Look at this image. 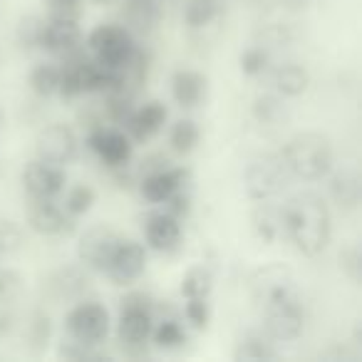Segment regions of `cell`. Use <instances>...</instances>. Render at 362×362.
<instances>
[{"label": "cell", "instance_id": "obj_1", "mask_svg": "<svg viewBox=\"0 0 362 362\" xmlns=\"http://www.w3.org/2000/svg\"><path fill=\"white\" fill-rule=\"evenodd\" d=\"M283 236L305 258L320 256L332 236V216L325 199L315 192H300L281 206Z\"/></svg>", "mask_w": 362, "mask_h": 362}, {"label": "cell", "instance_id": "obj_2", "mask_svg": "<svg viewBox=\"0 0 362 362\" xmlns=\"http://www.w3.org/2000/svg\"><path fill=\"white\" fill-rule=\"evenodd\" d=\"M281 159L291 176L303 181H320L335 164V151L325 134L317 132H300L291 136L281 151Z\"/></svg>", "mask_w": 362, "mask_h": 362}, {"label": "cell", "instance_id": "obj_3", "mask_svg": "<svg viewBox=\"0 0 362 362\" xmlns=\"http://www.w3.org/2000/svg\"><path fill=\"white\" fill-rule=\"evenodd\" d=\"M258 305L263 310V327L268 337H273L276 342H291L303 335L305 308L293 286H283L268 293L263 300H258Z\"/></svg>", "mask_w": 362, "mask_h": 362}, {"label": "cell", "instance_id": "obj_4", "mask_svg": "<svg viewBox=\"0 0 362 362\" xmlns=\"http://www.w3.org/2000/svg\"><path fill=\"white\" fill-rule=\"evenodd\" d=\"M291 171L286 169L281 154H258L248 161L243 171V187H246L248 199L253 202H266L273 199L288 187Z\"/></svg>", "mask_w": 362, "mask_h": 362}, {"label": "cell", "instance_id": "obj_5", "mask_svg": "<svg viewBox=\"0 0 362 362\" xmlns=\"http://www.w3.org/2000/svg\"><path fill=\"white\" fill-rule=\"evenodd\" d=\"M154 303L146 293H129L122 298L117 317V337L124 347H144L154 330Z\"/></svg>", "mask_w": 362, "mask_h": 362}, {"label": "cell", "instance_id": "obj_6", "mask_svg": "<svg viewBox=\"0 0 362 362\" xmlns=\"http://www.w3.org/2000/svg\"><path fill=\"white\" fill-rule=\"evenodd\" d=\"M87 47L105 70H124L136 45L129 30L122 25H100L87 35Z\"/></svg>", "mask_w": 362, "mask_h": 362}, {"label": "cell", "instance_id": "obj_7", "mask_svg": "<svg viewBox=\"0 0 362 362\" xmlns=\"http://www.w3.org/2000/svg\"><path fill=\"white\" fill-rule=\"evenodd\" d=\"M110 310L95 300L77 303L65 317V327L70 337L80 342H92V345H102L110 335Z\"/></svg>", "mask_w": 362, "mask_h": 362}, {"label": "cell", "instance_id": "obj_8", "mask_svg": "<svg viewBox=\"0 0 362 362\" xmlns=\"http://www.w3.org/2000/svg\"><path fill=\"white\" fill-rule=\"evenodd\" d=\"M144 268H146L144 243L134 241V238H119L110 263H107L105 276L110 278L115 286H132V283L141 278Z\"/></svg>", "mask_w": 362, "mask_h": 362}, {"label": "cell", "instance_id": "obj_9", "mask_svg": "<svg viewBox=\"0 0 362 362\" xmlns=\"http://www.w3.org/2000/svg\"><path fill=\"white\" fill-rule=\"evenodd\" d=\"M77 151H80V141H77V134L72 132V127L50 124L37 134L35 141L37 159L67 166L77 159Z\"/></svg>", "mask_w": 362, "mask_h": 362}, {"label": "cell", "instance_id": "obj_10", "mask_svg": "<svg viewBox=\"0 0 362 362\" xmlns=\"http://www.w3.org/2000/svg\"><path fill=\"white\" fill-rule=\"evenodd\" d=\"M119 238L122 236H117L110 226L87 228V231L80 236V243H77V256H80V263L95 273H105L107 263H110V258H112V253H115Z\"/></svg>", "mask_w": 362, "mask_h": 362}, {"label": "cell", "instance_id": "obj_11", "mask_svg": "<svg viewBox=\"0 0 362 362\" xmlns=\"http://www.w3.org/2000/svg\"><path fill=\"white\" fill-rule=\"evenodd\" d=\"M65 166L35 159L23 169V187L35 199H57L65 192Z\"/></svg>", "mask_w": 362, "mask_h": 362}, {"label": "cell", "instance_id": "obj_12", "mask_svg": "<svg viewBox=\"0 0 362 362\" xmlns=\"http://www.w3.org/2000/svg\"><path fill=\"white\" fill-rule=\"evenodd\" d=\"M75 218L65 211L57 199H35L30 197L28 204V223L40 236H65L72 231Z\"/></svg>", "mask_w": 362, "mask_h": 362}, {"label": "cell", "instance_id": "obj_13", "mask_svg": "<svg viewBox=\"0 0 362 362\" xmlns=\"http://www.w3.org/2000/svg\"><path fill=\"white\" fill-rule=\"evenodd\" d=\"M90 146L107 166H112V169L127 166L132 159L129 134H124L122 129H115V127H97L90 134Z\"/></svg>", "mask_w": 362, "mask_h": 362}, {"label": "cell", "instance_id": "obj_14", "mask_svg": "<svg viewBox=\"0 0 362 362\" xmlns=\"http://www.w3.org/2000/svg\"><path fill=\"white\" fill-rule=\"evenodd\" d=\"M187 171L184 169H174V166H159V169L149 171V174L141 179V197L144 202L154 204H166L171 197H174L179 189H187Z\"/></svg>", "mask_w": 362, "mask_h": 362}, {"label": "cell", "instance_id": "obj_15", "mask_svg": "<svg viewBox=\"0 0 362 362\" xmlns=\"http://www.w3.org/2000/svg\"><path fill=\"white\" fill-rule=\"evenodd\" d=\"M80 45H82V30L77 25V21H70V18H50V21H45L40 50L57 52V55H70V52L80 50Z\"/></svg>", "mask_w": 362, "mask_h": 362}, {"label": "cell", "instance_id": "obj_16", "mask_svg": "<svg viewBox=\"0 0 362 362\" xmlns=\"http://www.w3.org/2000/svg\"><path fill=\"white\" fill-rule=\"evenodd\" d=\"M144 238L154 251L169 253L181 243V218L171 216L169 211H156L146 218Z\"/></svg>", "mask_w": 362, "mask_h": 362}, {"label": "cell", "instance_id": "obj_17", "mask_svg": "<svg viewBox=\"0 0 362 362\" xmlns=\"http://www.w3.org/2000/svg\"><path fill=\"white\" fill-rule=\"evenodd\" d=\"M327 192L330 199L337 209L342 211H355L360 206L362 199V181H360V171L355 166H342L327 181Z\"/></svg>", "mask_w": 362, "mask_h": 362}, {"label": "cell", "instance_id": "obj_18", "mask_svg": "<svg viewBox=\"0 0 362 362\" xmlns=\"http://www.w3.org/2000/svg\"><path fill=\"white\" fill-rule=\"evenodd\" d=\"M171 95L179 107L194 110L206 97V77L197 70H176L171 77Z\"/></svg>", "mask_w": 362, "mask_h": 362}, {"label": "cell", "instance_id": "obj_19", "mask_svg": "<svg viewBox=\"0 0 362 362\" xmlns=\"http://www.w3.org/2000/svg\"><path fill=\"white\" fill-rule=\"evenodd\" d=\"M164 122H166V107L161 102H146V105L136 107L132 112L129 119H127V127H129V134L136 141H146L164 127Z\"/></svg>", "mask_w": 362, "mask_h": 362}, {"label": "cell", "instance_id": "obj_20", "mask_svg": "<svg viewBox=\"0 0 362 362\" xmlns=\"http://www.w3.org/2000/svg\"><path fill=\"white\" fill-rule=\"evenodd\" d=\"M271 85L281 97H300L310 85V75L298 62H283L273 70Z\"/></svg>", "mask_w": 362, "mask_h": 362}, {"label": "cell", "instance_id": "obj_21", "mask_svg": "<svg viewBox=\"0 0 362 362\" xmlns=\"http://www.w3.org/2000/svg\"><path fill=\"white\" fill-rule=\"evenodd\" d=\"M276 340L268 337L266 332H246V335L238 340L236 352H233V360L236 362H266L276 360Z\"/></svg>", "mask_w": 362, "mask_h": 362}, {"label": "cell", "instance_id": "obj_22", "mask_svg": "<svg viewBox=\"0 0 362 362\" xmlns=\"http://www.w3.org/2000/svg\"><path fill=\"white\" fill-rule=\"evenodd\" d=\"M253 231L263 243H273L278 236H283V218H281V206L271 204V199L258 202V206L253 209Z\"/></svg>", "mask_w": 362, "mask_h": 362}, {"label": "cell", "instance_id": "obj_23", "mask_svg": "<svg viewBox=\"0 0 362 362\" xmlns=\"http://www.w3.org/2000/svg\"><path fill=\"white\" fill-rule=\"evenodd\" d=\"M251 112H253V119H256L258 124H266V127L281 124V122L288 117V107L278 92L276 95H258L256 100H253Z\"/></svg>", "mask_w": 362, "mask_h": 362}, {"label": "cell", "instance_id": "obj_24", "mask_svg": "<svg viewBox=\"0 0 362 362\" xmlns=\"http://www.w3.org/2000/svg\"><path fill=\"white\" fill-rule=\"evenodd\" d=\"M149 340H154V345L161 347V350H179V347L187 345L189 335L179 320L164 317V320L154 322V330H151Z\"/></svg>", "mask_w": 362, "mask_h": 362}, {"label": "cell", "instance_id": "obj_25", "mask_svg": "<svg viewBox=\"0 0 362 362\" xmlns=\"http://www.w3.org/2000/svg\"><path fill=\"white\" fill-rule=\"evenodd\" d=\"M50 286H52V291H55L57 298L70 300V298H77L87 288V273L77 266L62 268V271H57L55 276H52Z\"/></svg>", "mask_w": 362, "mask_h": 362}, {"label": "cell", "instance_id": "obj_26", "mask_svg": "<svg viewBox=\"0 0 362 362\" xmlns=\"http://www.w3.org/2000/svg\"><path fill=\"white\" fill-rule=\"evenodd\" d=\"M214 288V273L206 266H194L181 278V296L184 298H209Z\"/></svg>", "mask_w": 362, "mask_h": 362}, {"label": "cell", "instance_id": "obj_27", "mask_svg": "<svg viewBox=\"0 0 362 362\" xmlns=\"http://www.w3.org/2000/svg\"><path fill=\"white\" fill-rule=\"evenodd\" d=\"M60 87V67L52 62H40L30 70V90L37 97H52L57 95Z\"/></svg>", "mask_w": 362, "mask_h": 362}, {"label": "cell", "instance_id": "obj_28", "mask_svg": "<svg viewBox=\"0 0 362 362\" xmlns=\"http://www.w3.org/2000/svg\"><path fill=\"white\" fill-rule=\"evenodd\" d=\"M199 136H202V132H199L197 122L194 119H176L174 127H171V132H169V144H171V149L179 151V154H189V151L197 149Z\"/></svg>", "mask_w": 362, "mask_h": 362}, {"label": "cell", "instance_id": "obj_29", "mask_svg": "<svg viewBox=\"0 0 362 362\" xmlns=\"http://www.w3.org/2000/svg\"><path fill=\"white\" fill-rule=\"evenodd\" d=\"M95 202H97L95 189H92L90 184H77V187H72L70 192H67L62 206H65V211L70 214L72 218H80L95 206Z\"/></svg>", "mask_w": 362, "mask_h": 362}, {"label": "cell", "instance_id": "obj_30", "mask_svg": "<svg viewBox=\"0 0 362 362\" xmlns=\"http://www.w3.org/2000/svg\"><path fill=\"white\" fill-rule=\"evenodd\" d=\"M42 28H45V21L37 16H25L21 18L16 30V40L23 50H40V40H42Z\"/></svg>", "mask_w": 362, "mask_h": 362}, {"label": "cell", "instance_id": "obj_31", "mask_svg": "<svg viewBox=\"0 0 362 362\" xmlns=\"http://www.w3.org/2000/svg\"><path fill=\"white\" fill-rule=\"evenodd\" d=\"M218 3L216 0H187L184 6V21L189 28H206L216 18Z\"/></svg>", "mask_w": 362, "mask_h": 362}, {"label": "cell", "instance_id": "obj_32", "mask_svg": "<svg viewBox=\"0 0 362 362\" xmlns=\"http://www.w3.org/2000/svg\"><path fill=\"white\" fill-rule=\"evenodd\" d=\"M57 355L65 357V360H110V355H107L105 350H100V345L80 342V340H75V337L62 342Z\"/></svg>", "mask_w": 362, "mask_h": 362}, {"label": "cell", "instance_id": "obj_33", "mask_svg": "<svg viewBox=\"0 0 362 362\" xmlns=\"http://www.w3.org/2000/svg\"><path fill=\"white\" fill-rule=\"evenodd\" d=\"M23 248V231L8 218H0V263L11 261Z\"/></svg>", "mask_w": 362, "mask_h": 362}, {"label": "cell", "instance_id": "obj_34", "mask_svg": "<svg viewBox=\"0 0 362 362\" xmlns=\"http://www.w3.org/2000/svg\"><path fill=\"white\" fill-rule=\"evenodd\" d=\"M52 337V325H50V317L45 313H35L28 325V345H30L33 352H42L47 347Z\"/></svg>", "mask_w": 362, "mask_h": 362}, {"label": "cell", "instance_id": "obj_35", "mask_svg": "<svg viewBox=\"0 0 362 362\" xmlns=\"http://www.w3.org/2000/svg\"><path fill=\"white\" fill-rule=\"evenodd\" d=\"M25 288V278L11 266H0V305L13 303Z\"/></svg>", "mask_w": 362, "mask_h": 362}, {"label": "cell", "instance_id": "obj_36", "mask_svg": "<svg viewBox=\"0 0 362 362\" xmlns=\"http://www.w3.org/2000/svg\"><path fill=\"white\" fill-rule=\"evenodd\" d=\"M184 315L187 322L197 330H204L211 320V303L209 298H187V305H184Z\"/></svg>", "mask_w": 362, "mask_h": 362}, {"label": "cell", "instance_id": "obj_37", "mask_svg": "<svg viewBox=\"0 0 362 362\" xmlns=\"http://www.w3.org/2000/svg\"><path fill=\"white\" fill-rule=\"evenodd\" d=\"M241 70L248 77H258L268 70V50L263 45H251L241 55Z\"/></svg>", "mask_w": 362, "mask_h": 362}, {"label": "cell", "instance_id": "obj_38", "mask_svg": "<svg viewBox=\"0 0 362 362\" xmlns=\"http://www.w3.org/2000/svg\"><path fill=\"white\" fill-rule=\"evenodd\" d=\"M340 268L355 286L362 281V253H360V246H357V243H352V246H347L340 251Z\"/></svg>", "mask_w": 362, "mask_h": 362}, {"label": "cell", "instance_id": "obj_39", "mask_svg": "<svg viewBox=\"0 0 362 362\" xmlns=\"http://www.w3.org/2000/svg\"><path fill=\"white\" fill-rule=\"evenodd\" d=\"M261 37H263V47H286V45H291V35H288V30L286 28H281V25H271V28H266V30L261 33Z\"/></svg>", "mask_w": 362, "mask_h": 362}, {"label": "cell", "instance_id": "obj_40", "mask_svg": "<svg viewBox=\"0 0 362 362\" xmlns=\"http://www.w3.org/2000/svg\"><path fill=\"white\" fill-rule=\"evenodd\" d=\"M320 360L325 362H357L360 360V352L350 350V347H342V345H332L327 352H320Z\"/></svg>", "mask_w": 362, "mask_h": 362}, {"label": "cell", "instance_id": "obj_41", "mask_svg": "<svg viewBox=\"0 0 362 362\" xmlns=\"http://www.w3.org/2000/svg\"><path fill=\"white\" fill-rule=\"evenodd\" d=\"M13 327H16V313H13L11 308L0 305V340L11 335Z\"/></svg>", "mask_w": 362, "mask_h": 362}, {"label": "cell", "instance_id": "obj_42", "mask_svg": "<svg viewBox=\"0 0 362 362\" xmlns=\"http://www.w3.org/2000/svg\"><path fill=\"white\" fill-rule=\"evenodd\" d=\"M313 3H315V0H278V6H283L286 11H291V13L308 11V8H310Z\"/></svg>", "mask_w": 362, "mask_h": 362}, {"label": "cell", "instance_id": "obj_43", "mask_svg": "<svg viewBox=\"0 0 362 362\" xmlns=\"http://www.w3.org/2000/svg\"><path fill=\"white\" fill-rule=\"evenodd\" d=\"M52 8H77L80 0H50Z\"/></svg>", "mask_w": 362, "mask_h": 362}, {"label": "cell", "instance_id": "obj_44", "mask_svg": "<svg viewBox=\"0 0 362 362\" xmlns=\"http://www.w3.org/2000/svg\"><path fill=\"white\" fill-rule=\"evenodd\" d=\"M3 127H6V115H3V110H0V132H3Z\"/></svg>", "mask_w": 362, "mask_h": 362}, {"label": "cell", "instance_id": "obj_45", "mask_svg": "<svg viewBox=\"0 0 362 362\" xmlns=\"http://www.w3.org/2000/svg\"><path fill=\"white\" fill-rule=\"evenodd\" d=\"M0 60H3V52H0Z\"/></svg>", "mask_w": 362, "mask_h": 362}]
</instances>
